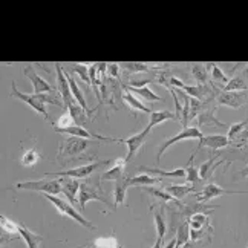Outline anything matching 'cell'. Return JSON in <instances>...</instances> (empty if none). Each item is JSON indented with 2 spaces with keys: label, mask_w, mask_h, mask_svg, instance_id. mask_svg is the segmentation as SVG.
Segmentation results:
<instances>
[{
  "label": "cell",
  "mask_w": 248,
  "mask_h": 248,
  "mask_svg": "<svg viewBox=\"0 0 248 248\" xmlns=\"http://www.w3.org/2000/svg\"><path fill=\"white\" fill-rule=\"evenodd\" d=\"M91 146L89 140L78 138V137H68L62 140L60 146H59V154H57V161H60L63 166L66 163H71L75 159H81V158H88L86 152H88Z\"/></svg>",
  "instance_id": "cell-1"
},
{
  "label": "cell",
  "mask_w": 248,
  "mask_h": 248,
  "mask_svg": "<svg viewBox=\"0 0 248 248\" xmlns=\"http://www.w3.org/2000/svg\"><path fill=\"white\" fill-rule=\"evenodd\" d=\"M89 201H98L106 205L109 204V199L104 193V190L101 187V178H95V179H86L84 183H81L80 186V196H78V204L81 207V210L86 208V204Z\"/></svg>",
  "instance_id": "cell-2"
},
{
  "label": "cell",
  "mask_w": 248,
  "mask_h": 248,
  "mask_svg": "<svg viewBox=\"0 0 248 248\" xmlns=\"http://www.w3.org/2000/svg\"><path fill=\"white\" fill-rule=\"evenodd\" d=\"M45 198L49 201L57 210H59V213H62L63 216H68V217H71L72 221H75V222H78L80 225H83V227H86V228H89V230H95V225L91 222V221H88L84 216H81V213H78L77 210H75L68 201H64V199H62V198H59V196H54V195H45Z\"/></svg>",
  "instance_id": "cell-3"
},
{
  "label": "cell",
  "mask_w": 248,
  "mask_h": 248,
  "mask_svg": "<svg viewBox=\"0 0 248 248\" xmlns=\"http://www.w3.org/2000/svg\"><path fill=\"white\" fill-rule=\"evenodd\" d=\"M18 190H31V192H40L43 195L57 196L62 192V184L59 179H39V181H25L16 186Z\"/></svg>",
  "instance_id": "cell-4"
},
{
  "label": "cell",
  "mask_w": 248,
  "mask_h": 248,
  "mask_svg": "<svg viewBox=\"0 0 248 248\" xmlns=\"http://www.w3.org/2000/svg\"><path fill=\"white\" fill-rule=\"evenodd\" d=\"M112 161L106 159V161H95V163H89V164H84V166H78V167H72L69 170H64V171H47L45 173V176H71L75 179H88L95 170L110 164Z\"/></svg>",
  "instance_id": "cell-5"
},
{
  "label": "cell",
  "mask_w": 248,
  "mask_h": 248,
  "mask_svg": "<svg viewBox=\"0 0 248 248\" xmlns=\"http://www.w3.org/2000/svg\"><path fill=\"white\" fill-rule=\"evenodd\" d=\"M11 97L28 104V106L32 108L37 113L43 115L45 120H49V115H47V110H46V103L43 101V93H23L22 91L17 89L16 83H11Z\"/></svg>",
  "instance_id": "cell-6"
},
{
  "label": "cell",
  "mask_w": 248,
  "mask_h": 248,
  "mask_svg": "<svg viewBox=\"0 0 248 248\" xmlns=\"http://www.w3.org/2000/svg\"><path fill=\"white\" fill-rule=\"evenodd\" d=\"M204 137V133L201 132V129L199 127H184L183 130H181L178 135L175 137H171L169 140H166L163 144L159 146V150H158V155H156V163H159V159L161 156H163L164 152L171 147L173 144H176V142L179 141H184V140H201Z\"/></svg>",
  "instance_id": "cell-7"
},
{
  "label": "cell",
  "mask_w": 248,
  "mask_h": 248,
  "mask_svg": "<svg viewBox=\"0 0 248 248\" xmlns=\"http://www.w3.org/2000/svg\"><path fill=\"white\" fill-rule=\"evenodd\" d=\"M55 75H57V89H59L60 97L64 103V108L68 109L72 103H75L74 97H72V92H71V84L68 80V74H66L62 68L60 63H55Z\"/></svg>",
  "instance_id": "cell-8"
},
{
  "label": "cell",
  "mask_w": 248,
  "mask_h": 248,
  "mask_svg": "<svg viewBox=\"0 0 248 248\" xmlns=\"http://www.w3.org/2000/svg\"><path fill=\"white\" fill-rule=\"evenodd\" d=\"M149 133H150V129L146 126L144 130H141V132L135 133V135H132V137H129V138H126V140H118V138H117L118 142H123V144L127 147V156H126V161H127V163L138 154V150H140L142 146H144V142H146V140H147V137H149Z\"/></svg>",
  "instance_id": "cell-9"
},
{
  "label": "cell",
  "mask_w": 248,
  "mask_h": 248,
  "mask_svg": "<svg viewBox=\"0 0 248 248\" xmlns=\"http://www.w3.org/2000/svg\"><path fill=\"white\" fill-rule=\"evenodd\" d=\"M217 104L219 106H227L232 109H239L241 106L248 103V95L245 92H219L217 93Z\"/></svg>",
  "instance_id": "cell-10"
},
{
  "label": "cell",
  "mask_w": 248,
  "mask_h": 248,
  "mask_svg": "<svg viewBox=\"0 0 248 248\" xmlns=\"http://www.w3.org/2000/svg\"><path fill=\"white\" fill-rule=\"evenodd\" d=\"M23 72L32 83V93H51L52 92V86L47 83L42 75L37 74L31 64L25 66Z\"/></svg>",
  "instance_id": "cell-11"
},
{
  "label": "cell",
  "mask_w": 248,
  "mask_h": 248,
  "mask_svg": "<svg viewBox=\"0 0 248 248\" xmlns=\"http://www.w3.org/2000/svg\"><path fill=\"white\" fill-rule=\"evenodd\" d=\"M236 193H248V192H230V190H225L221 186H217L215 183H208L201 192L198 193V202H207V201H212V199L217 198V196H222V195H236Z\"/></svg>",
  "instance_id": "cell-12"
},
{
  "label": "cell",
  "mask_w": 248,
  "mask_h": 248,
  "mask_svg": "<svg viewBox=\"0 0 248 248\" xmlns=\"http://www.w3.org/2000/svg\"><path fill=\"white\" fill-rule=\"evenodd\" d=\"M126 164H127L126 158L115 159L113 161V166L100 176L101 183H104V181H113V183H115V181H118V179L126 178Z\"/></svg>",
  "instance_id": "cell-13"
},
{
  "label": "cell",
  "mask_w": 248,
  "mask_h": 248,
  "mask_svg": "<svg viewBox=\"0 0 248 248\" xmlns=\"http://www.w3.org/2000/svg\"><path fill=\"white\" fill-rule=\"evenodd\" d=\"M230 140H228L225 135H204L201 140H199V144L195 149V152L199 147H207V149H212V150H221L225 149L227 146H230Z\"/></svg>",
  "instance_id": "cell-14"
},
{
  "label": "cell",
  "mask_w": 248,
  "mask_h": 248,
  "mask_svg": "<svg viewBox=\"0 0 248 248\" xmlns=\"http://www.w3.org/2000/svg\"><path fill=\"white\" fill-rule=\"evenodd\" d=\"M60 184H62V193L66 195V198L69 199L72 202H78L77 199V193L80 190V183L78 179L75 178H71V176H60Z\"/></svg>",
  "instance_id": "cell-15"
},
{
  "label": "cell",
  "mask_w": 248,
  "mask_h": 248,
  "mask_svg": "<svg viewBox=\"0 0 248 248\" xmlns=\"http://www.w3.org/2000/svg\"><path fill=\"white\" fill-rule=\"evenodd\" d=\"M129 178H123L113 183V208H118L120 205L126 204V195L129 187Z\"/></svg>",
  "instance_id": "cell-16"
},
{
  "label": "cell",
  "mask_w": 248,
  "mask_h": 248,
  "mask_svg": "<svg viewBox=\"0 0 248 248\" xmlns=\"http://www.w3.org/2000/svg\"><path fill=\"white\" fill-rule=\"evenodd\" d=\"M18 234H20V239L25 241L28 248H40L43 242V236L35 234L30 228H26L23 224H18Z\"/></svg>",
  "instance_id": "cell-17"
},
{
  "label": "cell",
  "mask_w": 248,
  "mask_h": 248,
  "mask_svg": "<svg viewBox=\"0 0 248 248\" xmlns=\"http://www.w3.org/2000/svg\"><path fill=\"white\" fill-rule=\"evenodd\" d=\"M126 91V89H124ZM121 98H123V101L127 104V106L133 110V112H140V113H152V109L149 108V106H146L144 103H142L138 97H135L133 93H130L129 91H126V92H123V95H121Z\"/></svg>",
  "instance_id": "cell-18"
},
{
  "label": "cell",
  "mask_w": 248,
  "mask_h": 248,
  "mask_svg": "<svg viewBox=\"0 0 248 248\" xmlns=\"http://www.w3.org/2000/svg\"><path fill=\"white\" fill-rule=\"evenodd\" d=\"M167 120H179V117L176 115V113L170 112V110H152L147 127L152 130L155 126H158V124L164 123Z\"/></svg>",
  "instance_id": "cell-19"
},
{
  "label": "cell",
  "mask_w": 248,
  "mask_h": 248,
  "mask_svg": "<svg viewBox=\"0 0 248 248\" xmlns=\"http://www.w3.org/2000/svg\"><path fill=\"white\" fill-rule=\"evenodd\" d=\"M164 190H167V192L173 196L175 199H183V198H186L187 195H190V193H195L196 192V188H195V186L193 184H171V186H167Z\"/></svg>",
  "instance_id": "cell-20"
},
{
  "label": "cell",
  "mask_w": 248,
  "mask_h": 248,
  "mask_svg": "<svg viewBox=\"0 0 248 248\" xmlns=\"http://www.w3.org/2000/svg\"><path fill=\"white\" fill-rule=\"evenodd\" d=\"M127 181H129V187H152V186L161 183V178H155V176H150L146 173H141V175L130 176Z\"/></svg>",
  "instance_id": "cell-21"
},
{
  "label": "cell",
  "mask_w": 248,
  "mask_h": 248,
  "mask_svg": "<svg viewBox=\"0 0 248 248\" xmlns=\"http://www.w3.org/2000/svg\"><path fill=\"white\" fill-rule=\"evenodd\" d=\"M124 89L129 91L130 93H133L135 97H138L140 100H146V101H161V97L158 93H155L152 89L146 88H132V86H123Z\"/></svg>",
  "instance_id": "cell-22"
},
{
  "label": "cell",
  "mask_w": 248,
  "mask_h": 248,
  "mask_svg": "<svg viewBox=\"0 0 248 248\" xmlns=\"http://www.w3.org/2000/svg\"><path fill=\"white\" fill-rule=\"evenodd\" d=\"M187 222L190 225V228L193 230H204L205 227H210V219L207 213L202 212H198V213H192L188 216Z\"/></svg>",
  "instance_id": "cell-23"
},
{
  "label": "cell",
  "mask_w": 248,
  "mask_h": 248,
  "mask_svg": "<svg viewBox=\"0 0 248 248\" xmlns=\"http://www.w3.org/2000/svg\"><path fill=\"white\" fill-rule=\"evenodd\" d=\"M140 170H144L150 175H158V176H164V178H186V169H176L171 171H164L161 169H152L146 166H140Z\"/></svg>",
  "instance_id": "cell-24"
},
{
  "label": "cell",
  "mask_w": 248,
  "mask_h": 248,
  "mask_svg": "<svg viewBox=\"0 0 248 248\" xmlns=\"http://www.w3.org/2000/svg\"><path fill=\"white\" fill-rule=\"evenodd\" d=\"M68 112H69V115L74 118V121H75L77 126H83V124L89 120V115L86 113V110L80 106L78 103H72L71 106L68 108Z\"/></svg>",
  "instance_id": "cell-25"
},
{
  "label": "cell",
  "mask_w": 248,
  "mask_h": 248,
  "mask_svg": "<svg viewBox=\"0 0 248 248\" xmlns=\"http://www.w3.org/2000/svg\"><path fill=\"white\" fill-rule=\"evenodd\" d=\"M247 88H248L247 80L242 77V75H239V77L230 78V81L224 86L222 91L224 92H244V91H247Z\"/></svg>",
  "instance_id": "cell-26"
},
{
  "label": "cell",
  "mask_w": 248,
  "mask_h": 248,
  "mask_svg": "<svg viewBox=\"0 0 248 248\" xmlns=\"http://www.w3.org/2000/svg\"><path fill=\"white\" fill-rule=\"evenodd\" d=\"M199 126H217V127H227L224 123H221L219 120L215 118L213 110L207 109V110H201L199 112Z\"/></svg>",
  "instance_id": "cell-27"
},
{
  "label": "cell",
  "mask_w": 248,
  "mask_h": 248,
  "mask_svg": "<svg viewBox=\"0 0 248 248\" xmlns=\"http://www.w3.org/2000/svg\"><path fill=\"white\" fill-rule=\"evenodd\" d=\"M190 72H192L193 78L199 83V84H207L208 83V74H207V66L202 63H193L192 68H190Z\"/></svg>",
  "instance_id": "cell-28"
},
{
  "label": "cell",
  "mask_w": 248,
  "mask_h": 248,
  "mask_svg": "<svg viewBox=\"0 0 248 248\" xmlns=\"http://www.w3.org/2000/svg\"><path fill=\"white\" fill-rule=\"evenodd\" d=\"M175 239H176V247L175 248H181L190 241V225H188V222H181L178 225Z\"/></svg>",
  "instance_id": "cell-29"
},
{
  "label": "cell",
  "mask_w": 248,
  "mask_h": 248,
  "mask_svg": "<svg viewBox=\"0 0 248 248\" xmlns=\"http://www.w3.org/2000/svg\"><path fill=\"white\" fill-rule=\"evenodd\" d=\"M40 158L42 156H40L39 152H37V149L35 147H31V149H28V150L23 152V155L20 158V163L25 167H34L40 161Z\"/></svg>",
  "instance_id": "cell-30"
},
{
  "label": "cell",
  "mask_w": 248,
  "mask_h": 248,
  "mask_svg": "<svg viewBox=\"0 0 248 248\" xmlns=\"http://www.w3.org/2000/svg\"><path fill=\"white\" fill-rule=\"evenodd\" d=\"M224 161H217L216 163V156H212V158H208L205 163L201 164V167H199V176H201V181L202 179H207L210 175L213 173L215 169L219 166V164H222Z\"/></svg>",
  "instance_id": "cell-31"
},
{
  "label": "cell",
  "mask_w": 248,
  "mask_h": 248,
  "mask_svg": "<svg viewBox=\"0 0 248 248\" xmlns=\"http://www.w3.org/2000/svg\"><path fill=\"white\" fill-rule=\"evenodd\" d=\"M121 69H124L126 74H137V72H149L150 68L147 63L142 62H127V63H120Z\"/></svg>",
  "instance_id": "cell-32"
},
{
  "label": "cell",
  "mask_w": 248,
  "mask_h": 248,
  "mask_svg": "<svg viewBox=\"0 0 248 248\" xmlns=\"http://www.w3.org/2000/svg\"><path fill=\"white\" fill-rule=\"evenodd\" d=\"M208 68H210V71H212V80L216 83V84H221V86H225L228 81H230V78L227 77L225 75V72L219 68V66L216 64V63H208L207 64Z\"/></svg>",
  "instance_id": "cell-33"
},
{
  "label": "cell",
  "mask_w": 248,
  "mask_h": 248,
  "mask_svg": "<svg viewBox=\"0 0 248 248\" xmlns=\"http://www.w3.org/2000/svg\"><path fill=\"white\" fill-rule=\"evenodd\" d=\"M193 158L195 155H192V158L188 161V166L186 169V179L190 184H198L201 181V176H199V167L193 164Z\"/></svg>",
  "instance_id": "cell-34"
},
{
  "label": "cell",
  "mask_w": 248,
  "mask_h": 248,
  "mask_svg": "<svg viewBox=\"0 0 248 248\" xmlns=\"http://www.w3.org/2000/svg\"><path fill=\"white\" fill-rule=\"evenodd\" d=\"M154 221H155V225H156V241H161L163 242L164 239V234L167 232V225H166V219L164 216L161 215V212H154Z\"/></svg>",
  "instance_id": "cell-35"
},
{
  "label": "cell",
  "mask_w": 248,
  "mask_h": 248,
  "mask_svg": "<svg viewBox=\"0 0 248 248\" xmlns=\"http://www.w3.org/2000/svg\"><path fill=\"white\" fill-rule=\"evenodd\" d=\"M0 224H2V230L9 234V236H17V237H20V234H18V225L14 224L11 219H8L5 215L0 216Z\"/></svg>",
  "instance_id": "cell-36"
},
{
  "label": "cell",
  "mask_w": 248,
  "mask_h": 248,
  "mask_svg": "<svg viewBox=\"0 0 248 248\" xmlns=\"http://www.w3.org/2000/svg\"><path fill=\"white\" fill-rule=\"evenodd\" d=\"M89 68H91V66L84 64V63H75V64H72V71L75 74H78L80 78L91 88L92 83H91V77H89Z\"/></svg>",
  "instance_id": "cell-37"
},
{
  "label": "cell",
  "mask_w": 248,
  "mask_h": 248,
  "mask_svg": "<svg viewBox=\"0 0 248 248\" xmlns=\"http://www.w3.org/2000/svg\"><path fill=\"white\" fill-rule=\"evenodd\" d=\"M95 248H120L115 237H98L92 242Z\"/></svg>",
  "instance_id": "cell-38"
},
{
  "label": "cell",
  "mask_w": 248,
  "mask_h": 248,
  "mask_svg": "<svg viewBox=\"0 0 248 248\" xmlns=\"http://www.w3.org/2000/svg\"><path fill=\"white\" fill-rule=\"evenodd\" d=\"M248 124V120H244V121H241V123H234V124H232L230 127H228V132H227V138L230 140V141H233L239 133L244 130V127Z\"/></svg>",
  "instance_id": "cell-39"
},
{
  "label": "cell",
  "mask_w": 248,
  "mask_h": 248,
  "mask_svg": "<svg viewBox=\"0 0 248 248\" xmlns=\"http://www.w3.org/2000/svg\"><path fill=\"white\" fill-rule=\"evenodd\" d=\"M74 123H75L74 118L69 115V112H68V113H64V115H62L55 123H52V126L54 127H59V129H66V127L74 126Z\"/></svg>",
  "instance_id": "cell-40"
},
{
  "label": "cell",
  "mask_w": 248,
  "mask_h": 248,
  "mask_svg": "<svg viewBox=\"0 0 248 248\" xmlns=\"http://www.w3.org/2000/svg\"><path fill=\"white\" fill-rule=\"evenodd\" d=\"M201 101L196 100V98H192L190 97V117H188V121H192L196 115H199V110H201Z\"/></svg>",
  "instance_id": "cell-41"
},
{
  "label": "cell",
  "mask_w": 248,
  "mask_h": 248,
  "mask_svg": "<svg viewBox=\"0 0 248 248\" xmlns=\"http://www.w3.org/2000/svg\"><path fill=\"white\" fill-rule=\"evenodd\" d=\"M121 66L120 63H108V75L110 78H118Z\"/></svg>",
  "instance_id": "cell-42"
},
{
  "label": "cell",
  "mask_w": 248,
  "mask_h": 248,
  "mask_svg": "<svg viewBox=\"0 0 248 248\" xmlns=\"http://www.w3.org/2000/svg\"><path fill=\"white\" fill-rule=\"evenodd\" d=\"M152 83V78H146V80H130L127 86H132V88H146V86Z\"/></svg>",
  "instance_id": "cell-43"
},
{
  "label": "cell",
  "mask_w": 248,
  "mask_h": 248,
  "mask_svg": "<svg viewBox=\"0 0 248 248\" xmlns=\"http://www.w3.org/2000/svg\"><path fill=\"white\" fill-rule=\"evenodd\" d=\"M169 83H170L171 88H176V89H181V91H183V89L186 88V83H184V81H181L178 77H170V78H169Z\"/></svg>",
  "instance_id": "cell-44"
},
{
  "label": "cell",
  "mask_w": 248,
  "mask_h": 248,
  "mask_svg": "<svg viewBox=\"0 0 248 248\" xmlns=\"http://www.w3.org/2000/svg\"><path fill=\"white\" fill-rule=\"evenodd\" d=\"M202 236H204V230H193V228H190V241L192 242L201 241Z\"/></svg>",
  "instance_id": "cell-45"
},
{
  "label": "cell",
  "mask_w": 248,
  "mask_h": 248,
  "mask_svg": "<svg viewBox=\"0 0 248 248\" xmlns=\"http://www.w3.org/2000/svg\"><path fill=\"white\" fill-rule=\"evenodd\" d=\"M244 178H248V166L236 173V179H244Z\"/></svg>",
  "instance_id": "cell-46"
},
{
  "label": "cell",
  "mask_w": 248,
  "mask_h": 248,
  "mask_svg": "<svg viewBox=\"0 0 248 248\" xmlns=\"http://www.w3.org/2000/svg\"><path fill=\"white\" fill-rule=\"evenodd\" d=\"M176 247V239H175V237H173V239H171L166 247H163V248H175Z\"/></svg>",
  "instance_id": "cell-47"
},
{
  "label": "cell",
  "mask_w": 248,
  "mask_h": 248,
  "mask_svg": "<svg viewBox=\"0 0 248 248\" xmlns=\"http://www.w3.org/2000/svg\"><path fill=\"white\" fill-rule=\"evenodd\" d=\"M181 248H195V245H193V242H187L186 245H183Z\"/></svg>",
  "instance_id": "cell-48"
},
{
  "label": "cell",
  "mask_w": 248,
  "mask_h": 248,
  "mask_svg": "<svg viewBox=\"0 0 248 248\" xmlns=\"http://www.w3.org/2000/svg\"><path fill=\"white\" fill-rule=\"evenodd\" d=\"M152 248H163V242H161V241H156V242H155V245L152 247Z\"/></svg>",
  "instance_id": "cell-49"
},
{
  "label": "cell",
  "mask_w": 248,
  "mask_h": 248,
  "mask_svg": "<svg viewBox=\"0 0 248 248\" xmlns=\"http://www.w3.org/2000/svg\"><path fill=\"white\" fill-rule=\"evenodd\" d=\"M81 248H95V247H93V245L91 244V247H81Z\"/></svg>",
  "instance_id": "cell-50"
}]
</instances>
